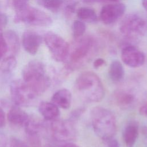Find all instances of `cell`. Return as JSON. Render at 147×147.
Returning a JSON list of instances; mask_svg holds the SVG:
<instances>
[{
  "label": "cell",
  "mask_w": 147,
  "mask_h": 147,
  "mask_svg": "<svg viewBox=\"0 0 147 147\" xmlns=\"http://www.w3.org/2000/svg\"><path fill=\"white\" fill-rule=\"evenodd\" d=\"M22 76V80L36 96L44 92L51 84L45 65L39 60L29 61L23 68Z\"/></svg>",
  "instance_id": "obj_1"
},
{
  "label": "cell",
  "mask_w": 147,
  "mask_h": 147,
  "mask_svg": "<svg viewBox=\"0 0 147 147\" xmlns=\"http://www.w3.org/2000/svg\"><path fill=\"white\" fill-rule=\"evenodd\" d=\"M75 87L80 95L87 101L99 102L105 96V88L98 76L92 71L81 73L76 79Z\"/></svg>",
  "instance_id": "obj_2"
},
{
  "label": "cell",
  "mask_w": 147,
  "mask_h": 147,
  "mask_svg": "<svg viewBox=\"0 0 147 147\" xmlns=\"http://www.w3.org/2000/svg\"><path fill=\"white\" fill-rule=\"evenodd\" d=\"M91 117L94 131L100 138L105 141L114 137L117 122L111 111L103 107H95L91 110Z\"/></svg>",
  "instance_id": "obj_3"
},
{
  "label": "cell",
  "mask_w": 147,
  "mask_h": 147,
  "mask_svg": "<svg viewBox=\"0 0 147 147\" xmlns=\"http://www.w3.org/2000/svg\"><path fill=\"white\" fill-rule=\"evenodd\" d=\"M14 21L16 23L24 22L37 26H47L52 23V18L48 14L29 5L16 11Z\"/></svg>",
  "instance_id": "obj_4"
},
{
  "label": "cell",
  "mask_w": 147,
  "mask_h": 147,
  "mask_svg": "<svg viewBox=\"0 0 147 147\" xmlns=\"http://www.w3.org/2000/svg\"><path fill=\"white\" fill-rule=\"evenodd\" d=\"M119 30L125 37L130 39H136L144 36L147 30V24L138 15L130 14L121 22Z\"/></svg>",
  "instance_id": "obj_5"
},
{
  "label": "cell",
  "mask_w": 147,
  "mask_h": 147,
  "mask_svg": "<svg viewBox=\"0 0 147 147\" xmlns=\"http://www.w3.org/2000/svg\"><path fill=\"white\" fill-rule=\"evenodd\" d=\"M44 41L54 60L59 62L67 60L70 48L62 37L52 32H48L44 36Z\"/></svg>",
  "instance_id": "obj_6"
},
{
  "label": "cell",
  "mask_w": 147,
  "mask_h": 147,
  "mask_svg": "<svg viewBox=\"0 0 147 147\" xmlns=\"http://www.w3.org/2000/svg\"><path fill=\"white\" fill-rule=\"evenodd\" d=\"M10 93L12 100L17 106H28L36 97L22 80H15L11 82Z\"/></svg>",
  "instance_id": "obj_7"
},
{
  "label": "cell",
  "mask_w": 147,
  "mask_h": 147,
  "mask_svg": "<svg viewBox=\"0 0 147 147\" xmlns=\"http://www.w3.org/2000/svg\"><path fill=\"white\" fill-rule=\"evenodd\" d=\"M51 129L53 137L59 141H70L76 138V129L71 121H52Z\"/></svg>",
  "instance_id": "obj_8"
},
{
  "label": "cell",
  "mask_w": 147,
  "mask_h": 147,
  "mask_svg": "<svg viewBox=\"0 0 147 147\" xmlns=\"http://www.w3.org/2000/svg\"><path fill=\"white\" fill-rule=\"evenodd\" d=\"M121 59L126 65L132 68L141 67L145 60L144 53L131 45L123 48L121 51Z\"/></svg>",
  "instance_id": "obj_9"
},
{
  "label": "cell",
  "mask_w": 147,
  "mask_h": 147,
  "mask_svg": "<svg viewBox=\"0 0 147 147\" xmlns=\"http://www.w3.org/2000/svg\"><path fill=\"white\" fill-rule=\"evenodd\" d=\"M91 47L92 40L90 38H85L79 40L72 51L69 52L68 57L71 64L69 68H72V65L80 63L87 56Z\"/></svg>",
  "instance_id": "obj_10"
},
{
  "label": "cell",
  "mask_w": 147,
  "mask_h": 147,
  "mask_svg": "<svg viewBox=\"0 0 147 147\" xmlns=\"http://www.w3.org/2000/svg\"><path fill=\"white\" fill-rule=\"evenodd\" d=\"M125 9V5L121 3L105 5L100 10V18L104 24H111L123 15Z\"/></svg>",
  "instance_id": "obj_11"
},
{
  "label": "cell",
  "mask_w": 147,
  "mask_h": 147,
  "mask_svg": "<svg viewBox=\"0 0 147 147\" xmlns=\"http://www.w3.org/2000/svg\"><path fill=\"white\" fill-rule=\"evenodd\" d=\"M42 42L41 36L33 31L26 30L22 35V45L25 50L32 55H35Z\"/></svg>",
  "instance_id": "obj_12"
},
{
  "label": "cell",
  "mask_w": 147,
  "mask_h": 147,
  "mask_svg": "<svg viewBox=\"0 0 147 147\" xmlns=\"http://www.w3.org/2000/svg\"><path fill=\"white\" fill-rule=\"evenodd\" d=\"M7 118L11 125L22 127L26 126L29 119V117L26 111L16 105L10 109L7 115Z\"/></svg>",
  "instance_id": "obj_13"
},
{
  "label": "cell",
  "mask_w": 147,
  "mask_h": 147,
  "mask_svg": "<svg viewBox=\"0 0 147 147\" xmlns=\"http://www.w3.org/2000/svg\"><path fill=\"white\" fill-rule=\"evenodd\" d=\"M139 134V126L136 121H130L123 131V140L126 147H133Z\"/></svg>",
  "instance_id": "obj_14"
},
{
  "label": "cell",
  "mask_w": 147,
  "mask_h": 147,
  "mask_svg": "<svg viewBox=\"0 0 147 147\" xmlns=\"http://www.w3.org/2000/svg\"><path fill=\"white\" fill-rule=\"evenodd\" d=\"M38 111L47 121H54L60 115L59 107L52 102L44 101L41 102L38 106Z\"/></svg>",
  "instance_id": "obj_15"
},
{
  "label": "cell",
  "mask_w": 147,
  "mask_h": 147,
  "mask_svg": "<svg viewBox=\"0 0 147 147\" xmlns=\"http://www.w3.org/2000/svg\"><path fill=\"white\" fill-rule=\"evenodd\" d=\"M71 100V93L66 88H63L57 91L51 98V102L52 103L55 104L57 107L64 109H67L70 107Z\"/></svg>",
  "instance_id": "obj_16"
},
{
  "label": "cell",
  "mask_w": 147,
  "mask_h": 147,
  "mask_svg": "<svg viewBox=\"0 0 147 147\" xmlns=\"http://www.w3.org/2000/svg\"><path fill=\"white\" fill-rule=\"evenodd\" d=\"M109 74L111 80L113 82H119L123 79L125 75V70L119 61L115 60L111 63Z\"/></svg>",
  "instance_id": "obj_17"
},
{
  "label": "cell",
  "mask_w": 147,
  "mask_h": 147,
  "mask_svg": "<svg viewBox=\"0 0 147 147\" xmlns=\"http://www.w3.org/2000/svg\"><path fill=\"white\" fill-rule=\"evenodd\" d=\"M3 36L8 49H9L13 54L17 53L20 48L19 37L17 33L14 30H7L3 33Z\"/></svg>",
  "instance_id": "obj_18"
},
{
  "label": "cell",
  "mask_w": 147,
  "mask_h": 147,
  "mask_svg": "<svg viewBox=\"0 0 147 147\" xmlns=\"http://www.w3.org/2000/svg\"><path fill=\"white\" fill-rule=\"evenodd\" d=\"M115 99L117 104L121 107H128L135 100L134 95L127 91H118L115 94Z\"/></svg>",
  "instance_id": "obj_19"
},
{
  "label": "cell",
  "mask_w": 147,
  "mask_h": 147,
  "mask_svg": "<svg viewBox=\"0 0 147 147\" xmlns=\"http://www.w3.org/2000/svg\"><path fill=\"white\" fill-rule=\"evenodd\" d=\"M77 17L82 21L87 22H95L98 17L95 10L87 7H82L76 11Z\"/></svg>",
  "instance_id": "obj_20"
},
{
  "label": "cell",
  "mask_w": 147,
  "mask_h": 147,
  "mask_svg": "<svg viewBox=\"0 0 147 147\" xmlns=\"http://www.w3.org/2000/svg\"><path fill=\"white\" fill-rule=\"evenodd\" d=\"M36 2L44 8L56 13L62 7L63 0H36Z\"/></svg>",
  "instance_id": "obj_21"
},
{
  "label": "cell",
  "mask_w": 147,
  "mask_h": 147,
  "mask_svg": "<svg viewBox=\"0 0 147 147\" xmlns=\"http://www.w3.org/2000/svg\"><path fill=\"white\" fill-rule=\"evenodd\" d=\"M17 65V60L14 56H10L4 59L1 64L0 69L4 73H9L14 69Z\"/></svg>",
  "instance_id": "obj_22"
},
{
  "label": "cell",
  "mask_w": 147,
  "mask_h": 147,
  "mask_svg": "<svg viewBox=\"0 0 147 147\" xmlns=\"http://www.w3.org/2000/svg\"><path fill=\"white\" fill-rule=\"evenodd\" d=\"M86 25L81 20H75L72 24V32L75 37H82L86 31Z\"/></svg>",
  "instance_id": "obj_23"
},
{
  "label": "cell",
  "mask_w": 147,
  "mask_h": 147,
  "mask_svg": "<svg viewBox=\"0 0 147 147\" xmlns=\"http://www.w3.org/2000/svg\"><path fill=\"white\" fill-rule=\"evenodd\" d=\"M76 0H63L62 7L65 15L70 17L75 11L76 6Z\"/></svg>",
  "instance_id": "obj_24"
},
{
  "label": "cell",
  "mask_w": 147,
  "mask_h": 147,
  "mask_svg": "<svg viewBox=\"0 0 147 147\" xmlns=\"http://www.w3.org/2000/svg\"><path fill=\"white\" fill-rule=\"evenodd\" d=\"M7 51L8 47L3 36V33L2 32V30H0V61Z\"/></svg>",
  "instance_id": "obj_25"
},
{
  "label": "cell",
  "mask_w": 147,
  "mask_h": 147,
  "mask_svg": "<svg viewBox=\"0 0 147 147\" xmlns=\"http://www.w3.org/2000/svg\"><path fill=\"white\" fill-rule=\"evenodd\" d=\"M30 0H12V3L15 11L21 10L28 6Z\"/></svg>",
  "instance_id": "obj_26"
},
{
  "label": "cell",
  "mask_w": 147,
  "mask_h": 147,
  "mask_svg": "<svg viewBox=\"0 0 147 147\" xmlns=\"http://www.w3.org/2000/svg\"><path fill=\"white\" fill-rule=\"evenodd\" d=\"M107 147H120L118 141L114 138H111L106 141H105Z\"/></svg>",
  "instance_id": "obj_27"
},
{
  "label": "cell",
  "mask_w": 147,
  "mask_h": 147,
  "mask_svg": "<svg viewBox=\"0 0 147 147\" xmlns=\"http://www.w3.org/2000/svg\"><path fill=\"white\" fill-rule=\"evenodd\" d=\"M7 23V17L5 14L0 13V30L4 28Z\"/></svg>",
  "instance_id": "obj_28"
},
{
  "label": "cell",
  "mask_w": 147,
  "mask_h": 147,
  "mask_svg": "<svg viewBox=\"0 0 147 147\" xmlns=\"http://www.w3.org/2000/svg\"><path fill=\"white\" fill-rule=\"evenodd\" d=\"M105 64V60L102 58H98L96 59L93 63V66L95 68L97 69L99 67L103 66Z\"/></svg>",
  "instance_id": "obj_29"
},
{
  "label": "cell",
  "mask_w": 147,
  "mask_h": 147,
  "mask_svg": "<svg viewBox=\"0 0 147 147\" xmlns=\"http://www.w3.org/2000/svg\"><path fill=\"white\" fill-rule=\"evenodd\" d=\"M5 124V113L3 110L0 107V128L4 126Z\"/></svg>",
  "instance_id": "obj_30"
},
{
  "label": "cell",
  "mask_w": 147,
  "mask_h": 147,
  "mask_svg": "<svg viewBox=\"0 0 147 147\" xmlns=\"http://www.w3.org/2000/svg\"><path fill=\"white\" fill-rule=\"evenodd\" d=\"M141 132L143 137V141L146 147H147V127L144 126L141 129Z\"/></svg>",
  "instance_id": "obj_31"
},
{
  "label": "cell",
  "mask_w": 147,
  "mask_h": 147,
  "mask_svg": "<svg viewBox=\"0 0 147 147\" xmlns=\"http://www.w3.org/2000/svg\"><path fill=\"white\" fill-rule=\"evenodd\" d=\"M121 0H83L86 3H95V2H117Z\"/></svg>",
  "instance_id": "obj_32"
},
{
  "label": "cell",
  "mask_w": 147,
  "mask_h": 147,
  "mask_svg": "<svg viewBox=\"0 0 147 147\" xmlns=\"http://www.w3.org/2000/svg\"><path fill=\"white\" fill-rule=\"evenodd\" d=\"M139 113L141 115L147 117V103L142 105L139 109Z\"/></svg>",
  "instance_id": "obj_33"
},
{
  "label": "cell",
  "mask_w": 147,
  "mask_h": 147,
  "mask_svg": "<svg viewBox=\"0 0 147 147\" xmlns=\"http://www.w3.org/2000/svg\"><path fill=\"white\" fill-rule=\"evenodd\" d=\"M61 147H79V146L74 143L68 142L64 144V145H63Z\"/></svg>",
  "instance_id": "obj_34"
},
{
  "label": "cell",
  "mask_w": 147,
  "mask_h": 147,
  "mask_svg": "<svg viewBox=\"0 0 147 147\" xmlns=\"http://www.w3.org/2000/svg\"><path fill=\"white\" fill-rule=\"evenodd\" d=\"M141 2L144 8L147 11V0H141Z\"/></svg>",
  "instance_id": "obj_35"
}]
</instances>
